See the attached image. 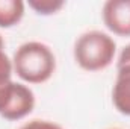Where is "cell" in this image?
<instances>
[{
  "label": "cell",
  "instance_id": "obj_5",
  "mask_svg": "<svg viewBox=\"0 0 130 129\" xmlns=\"http://www.w3.org/2000/svg\"><path fill=\"white\" fill-rule=\"evenodd\" d=\"M112 100L115 108L121 114L130 115V65L118 68V76L113 87Z\"/></svg>",
  "mask_w": 130,
  "mask_h": 129
},
{
  "label": "cell",
  "instance_id": "obj_11",
  "mask_svg": "<svg viewBox=\"0 0 130 129\" xmlns=\"http://www.w3.org/2000/svg\"><path fill=\"white\" fill-rule=\"evenodd\" d=\"M3 49V40H2V36H0V50Z\"/></svg>",
  "mask_w": 130,
  "mask_h": 129
},
{
  "label": "cell",
  "instance_id": "obj_7",
  "mask_svg": "<svg viewBox=\"0 0 130 129\" xmlns=\"http://www.w3.org/2000/svg\"><path fill=\"white\" fill-rule=\"evenodd\" d=\"M65 3L62 0H30L29 2V6L33 8L38 14H42V15H50V14H55L58 12Z\"/></svg>",
  "mask_w": 130,
  "mask_h": 129
},
{
  "label": "cell",
  "instance_id": "obj_3",
  "mask_svg": "<svg viewBox=\"0 0 130 129\" xmlns=\"http://www.w3.org/2000/svg\"><path fill=\"white\" fill-rule=\"evenodd\" d=\"M106 28L120 36H130V0H109L103 6Z\"/></svg>",
  "mask_w": 130,
  "mask_h": 129
},
{
  "label": "cell",
  "instance_id": "obj_6",
  "mask_svg": "<svg viewBox=\"0 0 130 129\" xmlns=\"http://www.w3.org/2000/svg\"><path fill=\"white\" fill-rule=\"evenodd\" d=\"M24 14L21 0H0V28H11L20 23Z\"/></svg>",
  "mask_w": 130,
  "mask_h": 129
},
{
  "label": "cell",
  "instance_id": "obj_10",
  "mask_svg": "<svg viewBox=\"0 0 130 129\" xmlns=\"http://www.w3.org/2000/svg\"><path fill=\"white\" fill-rule=\"evenodd\" d=\"M126 65H130V44L121 52L120 59H118V68L126 67Z\"/></svg>",
  "mask_w": 130,
  "mask_h": 129
},
{
  "label": "cell",
  "instance_id": "obj_1",
  "mask_svg": "<svg viewBox=\"0 0 130 129\" xmlns=\"http://www.w3.org/2000/svg\"><path fill=\"white\" fill-rule=\"evenodd\" d=\"M14 68L20 79L30 84H42L53 76L56 59L45 44L26 43L14 55Z\"/></svg>",
  "mask_w": 130,
  "mask_h": 129
},
{
  "label": "cell",
  "instance_id": "obj_9",
  "mask_svg": "<svg viewBox=\"0 0 130 129\" xmlns=\"http://www.w3.org/2000/svg\"><path fill=\"white\" fill-rule=\"evenodd\" d=\"M20 129H62L59 125L52 123V122H44V120H33L29 122L27 125H24Z\"/></svg>",
  "mask_w": 130,
  "mask_h": 129
},
{
  "label": "cell",
  "instance_id": "obj_2",
  "mask_svg": "<svg viewBox=\"0 0 130 129\" xmlns=\"http://www.w3.org/2000/svg\"><path fill=\"white\" fill-rule=\"evenodd\" d=\"M115 43L101 32L83 33L74 44V59L86 71H98L113 61Z\"/></svg>",
  "mask_w": 130,
  "mask_h": 129
},
{
  "label": "cell",
  "instance_id": "obj_8",
  "mask_svg": "<svg viewBox=\"0 0 130 129\" xmlns=\"http://www.w3.org/2000/svg\"><path fill=\"white\" fill-rule=\"evenodd\" d=\"M11 74H12V64L9 58L0 50V88L11 84Z\"/></svg>",
  "mask_w": 130,
  "mask_h": 129
},
{
  "label": "cell",
  "instance_id": "obj_4",
  "mask_svg": "<svg viewBox=\"0 0 130 129\" xmlns=\"http://www.w3.org/2000/svg\"><path fill=\"white\" fill-rule=\"evenodd\" d=\"M33 106H35V97H33L32 90H29L24 85L14 84L9 103L0 115L6 120H11V122L20 120L32 112Z\"/></svg>",
  "mask_w": 130,
  "mask_h": 129
}]
</instances>
